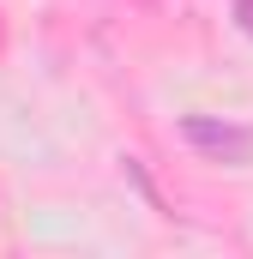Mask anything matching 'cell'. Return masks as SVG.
<instances>
[{
	"mask_svg": "<svg viewBox=\"0 0 253 259\" xmlns=\"http://www.w3.org/2000/svg\"><path fill=\"white\" fill-rule=\"evenodd\" d=\"M181 139L193 151H205L211 163H247L253 157V133L235 127V121H211V115H187L181 121Z\"/></svg>",
	"mask_w": 253,
	"mask_h": 259,
	"instance_id": "cell-1",
	"label": "cell"
},
{
	"mask_svg": "<svg viewBox=\"0 0 253 259\" xmlns=\"http://www.w3.org/2000/svg\"><path fill=\"white\" fill-rule=\"evenodd\" d=\"M235 18H241V30L253 36V0H235Z\"/></svg>",
	"mask_w": 253,
	"mask_h": 259,
	"instance_id": "cell-2",
	"label": "cell"
}]
</instances>
